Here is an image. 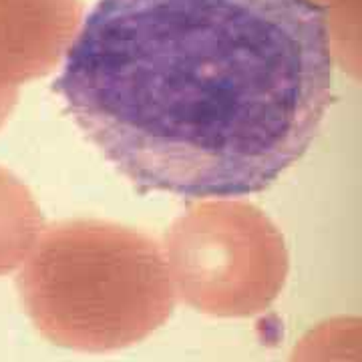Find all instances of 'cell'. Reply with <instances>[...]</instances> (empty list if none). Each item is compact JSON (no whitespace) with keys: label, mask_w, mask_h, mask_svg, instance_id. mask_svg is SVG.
Returning a JSON list of instances; mask_svg holds the SVG:
<instances>
[{"label":"cell","mask_w":362,"mask_h":362,"mask_svg":"<svg viewBox=\"0 0 362 362\" xmlns=\"http://www.w3.org/2000/svg\"><path fill=\"white\" fill-rule=\"evenodd\" d=\"M332 63L314 0H99L54 90L139 189L221 199L266 189L306 153Z\"/></svg>","instance_id":"6da1fadb"},{"label":"cell","mask_w":362,"mask_h":362,"mask_svg":"<svg viewBox=\"0 0 362 362\" xmlns=\"http://www.w3.org/2000/svg\"><path fill=\"white\" fill-rule=\"evenodd\" d=\"M18 290L45 337L83 352L141 342L175 306L171 274L156 242L109 221L51 228L33 246Z\"/></svg>","instance_id":"7a4b0ae2"},{"label":"cell","mask_w":362,"mask_h":362,"mask_svg":"<svg viewBox=\"0 0 362 362\" xmlns=\"http://www.w3.org/2000/svg\"><path fill=\"white\" fill-rule=\"evenodd\" d=\"M173 288L214 316H252L282 292L288 254L282 235L256 207L214 202L175 221L165 240Z\"/></svg>","instance_id":"3957f363"},{"label":"cell","mask_w":362,"mask_h":362,"mask_svg":"<svg viewBox=\"0 0 362 362\" xmlns=\"http://www.w3.org/2000/svg\"><path fill=\"white\" fill-rule=\"evenodd\" d=\"M78 0H0V97L49 73L75 39Z\"/></svg>","instance_id":"277c9868"},{"label":"cell","mask_w":362,"mask_h":362,"mask_svg":"<svg viewBox=\"0 0 362 362\" xmlns=\"http://www.w3.org/2000/svg\"><path fill=\"white\" fill-rule=\"evenodd\" d=\"M292 362H361V320L334 318L304 338Z\"/></svg>","instance_id":"5b68a950"},{"label":"cell","mask_w":362,"mask_h":362,"mask_svg":"<svg viewBox=\"0 0 362 362\" xmlns=\"http://www.w3.org/2000/svg\"><path fill=\"white\" fill-rule=\"evenodd\" d=\"M328 13L332 51L358 77L361 66V0H314Z\"/></svg>","instance_id":"8992f818"}]
</instances>
